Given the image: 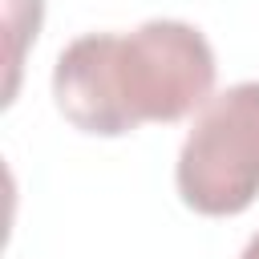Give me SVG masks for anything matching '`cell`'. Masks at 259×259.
Returning a JSON list of instances; mask_svg holds the SVG:
<instances>
[{
	"instance_id": "cell-2",
	"label": "cell",
	"mask_w": 259,
	"mask_h": 259,
	"mask_svg": "<svg viewBox=\"0 0 259 259\" xmlns=\"http://www.w3.org/2000/svg\"><path fill=\"white\" fill-rule=\"evenodd\" d=\"M174 182L178 198L206 219L243 214L259 198V81L227 85L194 113Z\"/></svg>"
},
{
	"instance_id": "cell-3",
	"label": "cell",
	"mask_w": 259,
	"mask_h": 259,
	"mask_svg": "<svg viewBox=\"0 0 259 259\" xmlns=\"http://www.w3.org/2000/svg\"><path fill=\"white\" fill-rule=\"evenodd\" d=\"M239 259H259V231L251 235V243L243 247V255H239Z\"/></svg>"
},
{
	"instance_id": "cell-1",
	"label": "cell",
	"mask_w": 259,
	"mask_h": 259,
	"mask_svg": "<svg viewBox=\"0 0 259 259\" xmlns=\"http://www.w3.org/2000/svg\"><path fill=\"white\" fill-rule=\"evenodd\" d=\"M214 49L186 20H142L130 32H85L53 65L61 117L93 138H121L146 121H182L214 97Z\"/></svg>"
}]
</instances>
